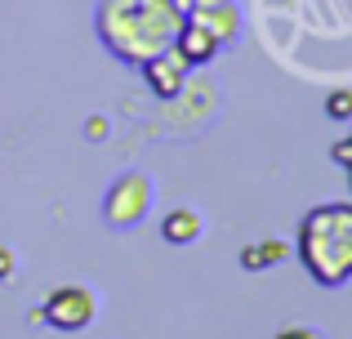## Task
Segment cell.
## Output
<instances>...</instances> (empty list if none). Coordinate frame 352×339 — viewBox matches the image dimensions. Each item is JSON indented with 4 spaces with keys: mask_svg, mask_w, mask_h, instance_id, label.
<instances>
[{
    "mask_svg": "<svg viewBox=\"0 0 352 339\" xmlns=\"http://www.w3.org/2000/svg\"><path fill=\"white\" fill-rule=\"evenodd\" d=\"M174 5L183 9V18L192 14V9H210V5H228V0H174Z\"/></svg>",
    "mask_w": 352,
    "mask_h": 339,
    "instance_id": "cell-14",
    "label": "cell"
},
{
    "mask_svg": "<svg viewBox=\"0 0 352 339\" xmlns=\"http://www.w3.org/2000/svg\"><path fill=\"white\" fill-rule=\"evenodd\" d=\"M94 313H98L94 290H85V286H58L41 304V313H36V317H41L45 326H54V331L76 335V331H85V326L94 322Z\"/></svg>",
    "mask_w": 352,
    "mask_h": 339,
    "instance_id": "cell-4",
    "label": "cell"
},
{
    "mask_svg": "<svg viewBox=\"0 0 352 339\" xmlns=\"http://www.w3.org/2000/svg\"><path fill=\"white\" fill-rule=\"evenodd\" d=\"M138 72H143V80L152 85V94H156V98H179V94H183V85H188L192 63L170 45V50H161L156 58H147Z\"/></svg>",
    "mask_w": 352,
    "mask_h": 339,
    "instance_id": "cell-5",
    "label": "cell"
},
{
    "mask_svg": "<svg viewBox=\"0 0 352 339\" xmlns=\"http://www.w3.org/2000/svg\"><path fill=\"white\" fill-rule=\"evenodd\" d=\"M285 254H290V245L276 241V237H267V241H254L250 250H241V268L245 272H263V268H272V263H281Z\"/></svg>",
    "mask_w": 352,
    "mask_h": 339,
    "instance_id": "cell-9",
    "label": "cell"
},
{
    "mask_svg": "<svg viewBox=\"0 0 352 339\" xmlns=\"http://www.w3.org/2000/svg\"><path fill=\"white\" fill-rule=\"evenodd\" d=\"M348 183H352V170H348Z\"/></svg>",
    "mask_w": 352,
    "mask_h": 339,
    "instance_id": "cell-15",
    "label": "cell"
},
{
    "mask_svg": "<svg viewBox=\"0 0 352 339\" xmlns=\"http://www.w3.org/2000/svg\"><path fill=\"white\" fill-rule=\"evenodd\" d=\"M14 268H18V263H14V250H9V245H0V281L14 277Z\"/></svg>",
    "mask_w": 352,
    "mask_h": 339,
    "instance_id": "cell-12",
    "label": "cell"
},
{
    "mask_svg": "<svg viewBox=\"0 0 352 339\" xmlns=\"http://www.w3.org/2000/svg\"><path fill=\"white\" fill-rule=\"evenodd\" d=\"M188 18H197L201 27H210V32L219 36V45H232L236 32H241V9H236V0H228V5H210V9H192Z\"/></svg>",
    "mask_w": 352,
    "mask_h": 339,
    "instance_id": "cell-7",
    "label": "cell"
},
{
    "mask_svg": "<svg viewBox=\"0 0 352 339\" xmlns=\"http://www.w3.org/2000/svg\"><path fill=\"white\" fill-rule=\"evenodd\" d=\"M299 259L317 286H344L352 277V201H326L303 215Z\"/></svg>",
    "mask_w": 352,
    "mask_h": 339,
    "instance_id": "cell-2",
    "label": "cell"
},
{
    "mask_svg": "<svg viewBox=\"0 0 352 339\" xmlns=\"http://www.w3.org/2000/svg\"><path fill=\"white\" fill-rule=\"evenodd\" d=\"M330 157H335V161H339V166H344V170H352V139H339Z\"/></svg>",
    "mask_w": 352,
    "mask_h": 339,
    "instance_id": "cell-11",
    "label": "cell"
},
{
    "mask_svg": "<svg viewBox=\"0 0 352 339\" xmlns=\"http://www.w3.org/2000/svg\"><path fill=\"white\" fill-rule=\"evenodd\" d=\"M98 41L129 67H143L170 50L183 32V9L174 0H98Z\"/></svg>",
    "mask_w": 352,
    "mask_h": 339,
    "instance_id": "cell-1",
    "label": "cell"
},
{
    "mask_svg": "<svg viewBox=\"0 0 352 339\" xmlns=\"http://www.w3.org/2000/svg\"><path fill=\"white\" fill-rule=\"evenodd\" d=\"M147 210H152V179H147V174H138V170L120 174L112 188H107V197H103V219L112 228L143 223Z\"/></svg>",
    "mask_w": 352,
    "mask_h": 339,
    "instance_id": "cell-3",
    "label": "cell"
},
{
    "mask_svg": "<svg viewBox=\"0 0 352 339\" xmlns=\"http://www.w3.org/2000/svg\"><path fill=\"white\" fill-rule=\"evenodd\" d=\"M276 339H326L321 331H308V326H290V331H281Z\"/></svg>",
    "mask_w": 352,
    "mask_h": 339,
    "instance_id": "cell-13",
    "label": "cell"
},
{
    "mask_svg": "<svg viewBox=\"0 0 352 339\" xmlns=\"http://www.w3.org/2000/svg\"><path fill=\"white\" fill-rule=\"evenodd\" d=\"M174 50H179L192 67H201V63H210L223 45H219V36L210 32V27H201L197 18H183V32H179V41H174Z\"/></svg>",
    "mask_w": 352,
    "mask_h": 339,
    "instance_id": "cell-6",
    "label": "cell"
},
{
    "mask_svg": "<svg viewBox=\"0 0 352 339\" xmlns=\"http://www.w3.org/2000/svg\"><path fill=\"white\" fill-rule=\"evenodd\" d=\"M326 116H335V121H352V89H330V94H326Z\"/></svg>",
    "mask_w": 352,
    "mask_h": 339,
    "instance_id": "cell-10",
    "label": "cell"
},
{
    "mask_svg": "<svg viewBox=\"0 0 352 339\" xmlns=\"http://www.w3.org/2000/svg\"><path fill=\"white\" fill-rule=\"evenodd\" d=\"M161 237L170 245H192L201 237V215H197V210H188V206L170 210V215H165V223H161Z\"/></svg>",
    "mask_w": 352,
    "mask_h": 339,
    "instance_id": "cell-8",
    "label": "cell"
}]
</instances>
